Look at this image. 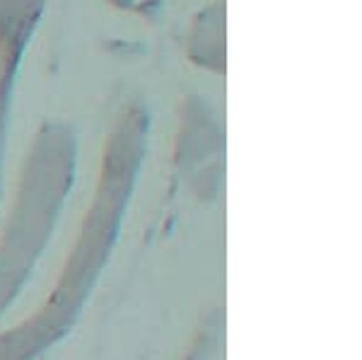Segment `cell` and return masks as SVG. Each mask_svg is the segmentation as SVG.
<instances>
[{
  "label": "cell",
  "mask_w": 362,
  "mask_h": 360,
  "mask_svg": "<svg viewBox=\"0 0 362 360\" xmlns=\"http://www.w3.org/2000/svg\"><path fill=\"white\" fill-rule=\"evenodd\" d=\"M174 165L201 196H213L225 170V119L206 95H186L179 107Z\"/></svg>",
  "instance_id": "6da1fadb"
},
{
  "label": "cell",
  "mask_w": 362,
  "mask_h": 360,
  "mask_svg": "<svg viewBox=\"0 0 362 360\" xmlns=\"http://www.w3.org/2000/svg\"><path fill=\"white\" fill-rule=\"evenodd\" d=\"M184 51L189 63L210 75L225 78L227 73V5L210 0L191 17L186 29Z\"/></svg>",
  "instance_id": "3957f363"
},
{
  "label": "cell",
  "mask_w": 362,
  "mask_h": 360,
  "mask_svg": "<svg viewBox=\"0 0 362 360\" xmlns=\"http://www.w3.org/2000/svg\"><path fill=\"white\" fill-rule=\"evenodd\" d=\"M104 3L121 10V13L138 15V17H155L165 8V0H104Z\"/></svg>",
  "instance_id": "277c9868"
},
{
  "label": "cell",
  "mask_w": 362,
  "mask_h": 360,
  "mask_svg": "<svg viewBox=\"0 0 362 360\" xmlns=\"http://www.w3.org/2000/svg\"><path fill=\"white\" fill-rule=\"evenodd\" d=\"M46 5L49 0H0V189L20 68L42 27Z\"/></svg>",
  "instance_id": "7a4b0ae2"
}]
</instances>
